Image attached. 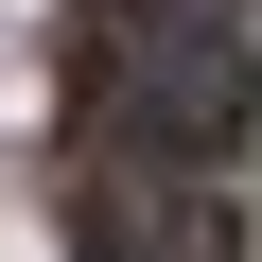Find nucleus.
<instances>
[{
  "label": "nucleus",
  "instance_id": "nucleus-1",
  "mask_svg": "<svg viewBox=\"0 0 262 262\" xmlns=\"http://www.w3.org/2000/svg\"><path fill=\"white\" fill-rule=\"evenodd\" d=\"M88 105L122 122V140H227V122H245V53H227V18H158V0H140V18H122L105 53H88Z\"/></svg>",
  "mask_w": 262,
  "mask_h": 262
}]
</instances>
